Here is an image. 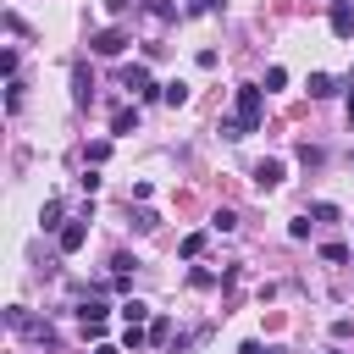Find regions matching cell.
<instances>
[{"label":"cell","instance_id":"52a82bcc","mask_svg":"<svg viewBox=\"0 0 354 354\" xmlns=\"http://www.w3.org/2000/svg\"><path fill=\"white\" fill-rule=\"evenodd\" d=\"M304 88H310V100H326V94H337V83H332L326 72H315V77H310Z\"/></svg>","mask_w":354,"mask_h":354},{"label":"cell","instance_id":"7a4b0ae2","mask_svg":"<svg viewBox=\"0 0 354 354\" xmlns=\"http://www.w3.org/2000/svg\"><path fill=\"white\" fill-rule=\"evenodd\" d=\"M88 50H94V55H122V50H127V28H105V33H94Z\"/></svg>","mask_w":354,"mask_h":354},{"label":"cell","instance_id":"ac0fdd59","mask_svg":"<svg viewBox=\"0 0 354 354\" xmlns=\"http://www.w3.org/2000/svg\"><path fill=\"white\" fill-rule=\"evenodd\" d=\"M299 160H304V166H321V160H326V155H321V149H315V144H299Z\"/></svg>","mask_w":354,"mask_h":354},{"label":"cell","instance_id":"9c48e42d","mask_svg":"<svg viewBox=\"0 0 354 354\" xmlns=\"http://www.w3.org/2000/svg\"><path fill=\"white\" fill-rule=\"evenodd\" d=\"M160 100H166V105H188V83H183V77H177V83H166V88H160Z\"/></svg>","mask_w":354,"mask_h":354},{"label":"cell","instance_id":"5b68a950","mask_svg":"<svg viewBox=\"0 0 354 354\" xmlns=\"http://www.w3.org/2000/svg\"><path fill=\"white\" fill-rule=\"evenodd\" d=\"M332 33H337V39H348V33H354V6H348V0H337V6H332Z\"/></svg>","mask_w":354,"mask_h":354},{"label":"cell","instance_id":"8992f818","mask_svg":"<svg viewBox=\"0 0 354 354\" xmlns=\"http://www.w3.org/2000/svg\"><path fill=\"white\" fill-rule=\"evenodd\" d=\"M83 243H88V227H83V221H66V227H61V249L72 254V249H83Z\"/></svg>","mask_w":354,"mask_h":354},{"label":"cell","instance_id":"5bb4252c","mask_svg":"<svg viewBox=\"0 0 354 354\" xmlns=\"http://www.w3.org/2000/svg\"><path fill=\"white\" fill-rule=\"evenodd\" d=\"M321 260H326V266H343V260H348V243H326Z\"/></svg>","mask_w":354,"mask_h":354},{"label":"cell","instance_id":"277c9868","mask_svg":"<svg viewBox=\"0 0 354 354\" xmlns=\"http://www.w3.org/2000/svg\"><path fill=\"white\" fill-rule=\"evenodd\" d=\"M277 183H282V160H260V166H254V188H260V194H271Z\"/></svg>","mask_w":354,"mask_h":354},{"label":"cell","instance_id":"e0dca14e","mask_svg":"<svg viewBox=\"0 0 354 354\" xmlns=\"http://www.w3.org/2000/svg\"><path fill=\"white\" fill-rule=\"evenodd\" d=\"M282 83H288V72H282V66H266V94H271V88H282Z\"/></svg>","mask_w":354,"mask_h":354},{"label":"cell","instance_id":"4fadbf2b","mask_svg":"<svg viewBox=\"0 0 354 354\" xmlns=\"http://www.w3.org/2000/svg\"><path fill=\"white\" fill-rule=\"evenodd\" d=\"M199 249H205V232H188V238H183V249H177V254H183V260H194V254H199Z\"/></svg>","mask_w":354,"mask_h":354},{"label":"cell","instance_id":"8fae6325","mask_svg":"<svg viewBox=\"0 0 354 354\" xmlns=\"http://www.w3.org/2000/svg\"><path fill=\"white\" fill-rule=\"evenodd\" d=\"M133 127H138V111H116L111 116V133H133Z\"/></svg>","mask_w":354,"mask_h":354},{"label":"cell","instance_id":"44dd1931","mask_svg":"<svg viewBox=\"0 0 354 354\" xmlns=\"http://www.w3.org/2000/svg\"><path fill=\"white\" fill-rule=\"evenodd\" d=\"M127 6H133V0H105V11H111V17H122Z\"/></svg>","mask_w":354,"mask_h":354},{"label":"cell","instance_id":"603a6c76","mask_svg":"<svg viewBox=\"0 0 354 354\" xmlns=\"http://www.w3.org/2000/svg\"><path fill=\"white\" fill-rule=\"evenodd\" d=\"M348 122H354V83H348Z\"/></svg>","mask_w":354,"mask_h":354},{"label":"cell","instance_id":"ffe728a7","mask_svg":"<svg viewBox=\"0 0 354 354\" xmlns=\"http://www.w3.org/2000/svg\"><path fill=\"white\" fill-rule=\"evenodd\" d=\"M238 354H282V348H266V343H254V337H249V343H243Z\"/></svg>","mask_w":354,"mask_h":354},{"label":"cell","instance_id":"9a60e30c","mask_svg":"<svg viewBox=\"0 0 354 354\" xmlns=\"http://www.w3.org/2000/svg\"><path fill=\"white\" fill-rule=\"evenodd\" d=\"M122 343H127V348H133V354H138V348H144V343H149V332H144V326H127V332H122Z\"/></svg>","mask_w":354,"mask_h":354},{"label":"cell","instance_id":"3957f363","mask_svg":"<svg viewBox=\"0 0 354 354\" xmlns=\"http://www.w3.org/2000/svg\"><path fill=\"white\" fill-rule=\"evenodd\" d=\"M122 88H133L138 100H149V94H155V83H149V72H144V66H122Z\"/></svg>","mask_w":354,"mask_h":354},{"label":"cell","instance_id":"6da1fadb","mask_svg":"<svg viewBox=\"0 0 354 354\" xmlns=\"http://www.w3.org/2000/svg\"><path fill=\"white\" fill-rule=\"evenodd\" d=\"M260 116H266V88L243 83V88H238V111H232V122H221V133H227V138H249V133L260 127Z\"/></svg>","mask_w":354,"mask_h":354},{"label":"cell","instance_id":"cb8c5ba5","mask_svg":"<svg viewBox=\"0 0 354 354\" xmlns=\"http://www.w3.org/2000/svg\"><path fill=\"white\" fill-rule=\"evenodd\" d=\"M94 354H116V348H105V343H100V348H94Z\"/></svg>","mask_w":354,"mask_h":354},{"label":"cell","instance_id":"ba28073f","mask_svg":"<svg viewBox=\"0 0 354 354\" xmlns=\"http://www.w3.org/2000/svg\"><path fill=\"white\" fill-rule=\"evenodd\" d=\"M144 315H149L144 299H127V304H122V321H127V326H144Z\"/></svg>","mask_w":354,"mask_h":354},{"label":"cell","instance_id":"d6986e66","mask_svg":"<svg viewBox=\"0 0 354 354\" xmlns=\"http://www.w3.org/2000/svg\"><path fill=\"white\" fill-rule=\"evenodd\" d=\"M210 227H216V232H232V227H238V216H232V210H216V221H210Z\"/></svg>","mask_w":354,"mask_h":354},{"label":"cell","instance_id":"7402d4cb","mask_svg":"<svg viewBox=\"0 0 354 354\" xmlns=\"http://www.w3.org/2000/svg\"><path fill=\"white\" fill-rule=\"evenodd\" d=\"M188 11H194V17H199V11H210V0H188Z\"/></svg>","mask_w":354,"mask_h":354},{"label":"cell","instance_id":"7c38bea8","mask_svg":"<svg viewBox=\"0 0 354 354\" xmlns=\"http://www.w3.org/2000/svg\"><path fill=\"white\" fill-rule=\"evenodd\" d=\"M39 221H44V227H61V199H44V210H39Z\"/></svg>","mask_w":354,"mask_h":354},{"label":"cell","instance_id":"30bf717a","mask_svg":"<svg viewBox=\"0 0 354 354\" xmlns=\"http://www.w3.org/2000/svg\"><path fill=\"white\" fill-rule=\"evenodd\" d=\"M83 160H88V166H105V160H111V144H105V138H94V144L83 149Z\"/></svg>","mask_w":354,"mask_h":354},{"label":"cell","instance_id":"2e32d148","mask_svg":"<svg viewBox=\"0 0 354 354\" xmlns=\"http://www.w3.org/2000/svg\"><path fill=\"white\" fill-rule=\"evenodd\" d=\"M149 17H155V22H171L177 6H171V0H149Z\"/></svg>","mask_w":354,"mask_h":354}]
</instances>
